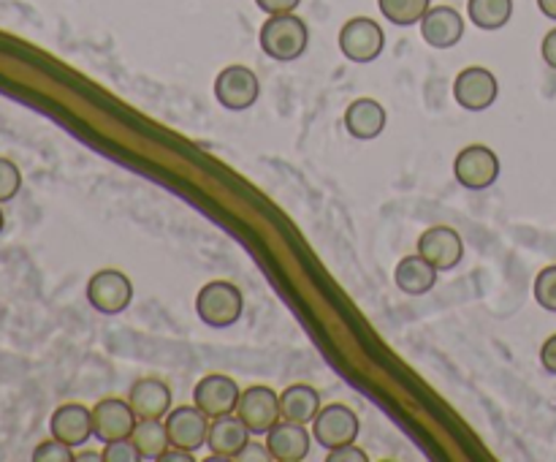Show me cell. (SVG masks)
I'll return each mask as SVG.
<instances>
[{"label":"cell","instance_id":"obj_1","mask_svg":"<svg viewBox=\"0 0 556 462\" xmlns=\"http://www.w3.org/2000/svg\"><path fill=\"white\" fill-rule=\"evenodd\" d=\"M258 43L266 58L277 60V63H291V60L302 58L307 52V22L299 14H271L261 25Z\"/></svg>","mask_w":556,"mask_h":462},{"label":"cell","instance_id":"obj_2","mask_svg":"<svg viewBox=\"0 0 556 462\" xmlns=\"http://www.w3.org/2000/svg\"><path fill=\"white\" fill-rule=\"evenodd\" d=\"M244 297L233 283L228 280H212L195 297V313L206 326L215 329H226V326L237 324L242 319Z\"/></svg>","mask_w":556,"mask_h":462},{"label":"cell","instance_id":"obj_3","mask_svg":"<svg viewBox=\"0 0 556 462\" xmlns=\"http://www.w3.org/2000/svg\"><path fill=\"white\" fill-rule=\"evenodd\" d=\"M454 177L467 190H486L500 177V158L486 145H467L454 161Z\"/></svg>","mask_w":556,"mask_h":462},{"label":"cell","instance_id":"obj_4","mask_svg":"<svg viewBox=\"0 0 556 462\" xmlns=\"http://www.w3.org/2000/svg\"><path fill=\"white\" fill-rule=\"evenodd\" d=\"M358 433H362V424H358L356 411L351 405H342V402H331L318 411V416L313 419V435L324 449H340V446L356 444Z\"/></svg>","mask_w":556,"mask_h":462},{"label":"cell","instance_id":"obj_5","mask_svg":"<svg viewBox=\"0 0 556 462\" xmlns=\"http://www.w3.org/2000/svg\"><path fill=\"white\" fill-rule=\"evenodd\" d=\"M386 33L369 16H353L340 30V49L351 63H372L383 54Z\"/></svg>","mask_w":556,"mask_h":462},{"label":"cell","instance_id":"obj_6","mask_svg":"<svg viewBox=\"0 0 556 462\" xmlns=\"http://www.w3.org/2000/svg\"><path fill=\"white\" fill-rule=\"evenodd\" d=\"M87 302L103 315H117L134 302V283L119 270H101L87 283Z\"/></svg>","mask_w":556,"mask_h":462},{"label":"cell","instance_id":"obj_7","mask_svg":"<svg viewBox=\"0 0 556 462\" xmlns=\"http://www.w3.org/2000/svg\"><path fill=\"white\" fill-rule=\"evenodd\" d=\"M261 96V82L248 65H228L215 79V98L231 112H244Z\"/></svg>","mask_w":556,"mask_h":462},{"label":"cell","instance_id":"obj_8","mask_svg":"<svg viewBox=\"0 0 556 462\" xmlns=\"http://www.w3.org/2000/svg\"><path fill=\"white\" fill-rule=\"evenodd\" d=\"M500 96V82L483 65H470L454 79V98L467 112H486Z\"/></svg>","mask_w":556,"mask_h":462},{"label":"cell","instance_id":"obj_9","mask_svg":"<svg viewBox=\"0 0 556 462\" xmlns=\"http://www.w3.org/2000/svg\"><path fill=\"white\" fill-rule=\"evenodd\" d=\"M237 416L253 435H266L280 422V395L269 386H250L239 397Z\"/></svg>","mask_w":556,"mask_h":462},{"label":"cell","instance_id":"obj_10","mask_svg":"<svg viewBox=\"0 0 556 462\" xmlns=\"http://www.w3.org/2000/svg\"><path fill=\"white\" fill-rule=\"evenodd\" d=\"M239 397H242V389H239L237 380H233L231 375H223V373L204 375V378L195 384V391H193V402L210 419H220V416H231V413H237Z\"/></svg>","mask_w":556,"mask_h":462},{"label":"cell","instance_id":"obj_11","mask_svg":"<svg viewBox=\"0 0 556 462\" xmlns=\"http://www.w3.org/2000/svg\"><path fill=\"white\" fill-rule=\"evenodd\" d=\"M166 433L172 446L185 451H195L206 444L210 435V416L199 405H177L166 413Z\"/></svg>","mask_w":556,"mask_h":462},{"label":"cell","instance_id":"obj_12","mask_svg":"<svg viewBox=\"0 0 556 462\" xmlns=\"http://www.w3.org/2000/svg\"><path fill=\"white\" fill-rule=\"evenodd\" d=\"M136 422H139V416L134 413L130 402L119 400V397H106V400L92 408V435L101 444L130 438Z\"/></svg>","mask_w":556,"mask_h":462},{"label":"cell","instance_id":"obj_13","mask_svg":"<svg viewBox=\"0 0 556 462\" xmlns=\"http://www.w3.org/2000/svg\"><path fill=\"white\" fill-rule=\"evenodd\" d=\"M418 253L440 272L454 270L465 259V239L451 226H432L418 237Z\"/></svg>","mask_w":556,"mask_h":462},{"label":"cell","instance_id":"obj_14","mask_svg":"<svg viewBox=\"0 0 556 462\" xmlns=\"http://www.w3.org/2000/svg\"><path fill=\"white\" fill-rule=\"evenodd\" d=\"M49 433L71 449H79L92 438V411L81 402H65V405L54 408L52 419H49Z\"/></svg>","mask_w":556,"mask_h":462},{"label":"cell","instance_id":"obj_15","mask_svg":"<svg viewBox=\"0 0 556 462\" xmlns=\"http://www.w3.org/2000/svg\"><path fill=\"white\" fill-rule=\"evenodd\" d=\"M418 25H421L424 41L434 49L456 47L465 36V20L454 5H432Z\"/></svg>","mask_w":556,"mask_h":462},{"label":"cell","instance_id":"obj_16","mask_svg":"<svg viewBox=\"0 0 556 462\" xmlns=\"http://www.w3.org/2000/svg\"><path fill=\"white\" fill-rule=\"evenodd\" d=\"M266 449L275 462H302L309 454V433L307 424H293L280 419L275 427L266 433Z\"/></svg>","mask_w":556,"mask_h":462},{"label":"cell","instance_id":"obj_17","mask_svg":"<svg viewBox=\"0 0 556 462\" xmlns=\"http://www.w3.org/2000/svg\"><path fill=\"white\" fill-rule=\"evenodd\" d=\"M250 429L239 416H220L210 422V435H206V446H210L215 460H237L239 451L250 444Z\"/></svg>","mask_w":556,"mask_h":462},{"label":"cell","instance_id":"obj_18","mask_svg":"<svg viewBox=\"0 0 556 462\" xmlns=\"http://www.w3.org/2000/svg\"><path fill=\"white\" fill-rule=\"evenodd\" d=\"M389 114H386L383 103L375 98H358L345 109V128L353 139L372 141L386 130Z\"/></svg>","mask_w":556,"mask_h":462},{"label":"cell","instance_id":"obj_19","mask_svg":"<svg viewBox=\"0 0 556 462\" xmlns=\"http://www.w3.org/2000/svg\"><path fill=\"white\" fill-rule=\"evenodd\" d=\"M128 402L139 419H166L172 411V389L157 378H141L130 386Z\"/></svg>","mask_w":556,"mask_h":462},{"label":"cell","instance_id":"obj_20","mask_svg":"<svg viewBox=\"0 0 556 462\" xmlns=\"http://www.w3.org/2000/svg\"><path fill=\"white\" fill-rule=\"evenodd\" d=\"M438 266L429 264L421 253L405 255V259L396 264L394 280L400 286L402 294H410V297H421V294L432 291L438 286Z\"/></svg>","mask_w":556,"mask_h":462},{"label":"cell","instance_id":"obj_21","mask_svg":"<svg viewBox=\"0 0 556 462\" xmlns=\"http://www.w3.org/2000/svg\"><path fill=\"white\" fill-rule=\"evenodd\" d=\"M320 395L309 384H291L280 395V419L293 424H313L320 411Z\"/></svg>","mask_w":556,"mask_h":462},{"label":"cell","instance_id":"obj_22","mask_svg":"<svg viewBox=\"0 0 556 462\" xmlns=\"http://www.w3.org/2000/svg\"><path fill=\"white\" fill-rule=\"evenodd\" d=\"M130 440H134L136 451L144 462H155L166 454V449L172 446L166 433V424L161 419H139L130 433Z\"/></svg>","mask_w":556,"mask_h":462},{"label":"cell","instance_id":"obj_23","mask_svg":"<svg viewBox=\"0 0 556 462\" xmlns=\"http://www.w3.org/2000/svg\"><path fill=\"white\" fill-rule=\"evenodd\" d=\"M467 16L481 30H500L514 16V0H467Z\"/></svg>","mask_w":556,"mask_h":462},{"label":"cell","instance_id":"obj_24","mask_svg":"<svg viewBox=\"0 0 556 462\" xmlns=\"http://www.w3.org/2000/svg\"><path fill=\"white\" fill-rule=\"evenodd\" d=\"M380 14L396 27H410L418 25L424 20L429 9H432V0H378Z\"/></svg>","mask_w":556,"mask_h":462},{"label":"cell","instance_id":"obj_25","mask_svg":"<svg viewBox=\"0 0 556 462\" xmlns=\"http://www.w3.org/2000/svg\"><path fill=\"white\" fill-rule=\"evenodd\" d=\"M22 188V172L14 161L9 158H0V204L16 199Z\"/></svg>","mask_w":556,"mask_h":462},{"label":"cell","instance_id":"obj_26","mask_svg":"<svg viewBox=\"0 0 556 462\" xmlns=\"http://www.w3.org/2000/svg\"><path fill=\"white\" fill-rule=\"evenodd\" d=\"M76 454L71 446H65L63 440L58 438H49V440H41V444L36 446V451H33V462H74Z\"/></svg>","mask_w":556,"mask_h":462},{"label":"cell","instance_id":"obj_27","mask_svg":"<svg viewBox=\"0 0 556 462\" xmlns=\"http://www.w3.org/2000/svg\"><path fill=\"white\" fill-rule=\"evenodd\" d=\"M535 299L543 310L556 313V264L541 270V275L535 277Z\"/></svg>","mask_w":556,"mask_h":462},{"label":"cell","instance_id":"obj_28","mask_svg":"<svg viewBox=\"0 0 556 462\" xmlns=\"http://www.w3.org/2000/svg\"><path fill=\"white\" fill-rule=\"evenodd\" d=\"M103 462H141L139 451H136L134 440L123 438V440H112V444H103Z\"/></svg>","mask_w":556,"mask_h":462},{"label":"cell","instance_id":"obj_29","mask_svg":"<svg viewBox=\"0 0 556 462\" xmlns=\"http://www.w3.org/2000/svg\"><path fill=\"white\" fill-rule=\"evenodd\" d=\"M329 462H367V451L358 449L356 444H348V446H340V449H331L329 457H326Z\"/></svg>","mask_w":556,"mask_h":462},{"label":"cell","instance_id":"obj_30","mask_svg":"<svg viewBox=\"0 0 556 462\" xmlns=\"http://www.w3.org/2000/svg\"><path fill=\"white\" fill-rule=\"evenodd\" d=\"M255 5H258L264 14H293V11L302 5V0H255Z\"/></svg>","mask_w":556,"mask_h":462},{"label":"cell","instance_id":"obj_31","mask_svg":"<svg viewBox=\"0 0 556 462\" xmlns=\"http://www.w3.org/2000/svg\"><path fill=\"white\" fill-rule=\"evenodd\" d=\"M237 460L239 462H264V460H271V454H269V449H266V444H253V440H250V444L239 451Z\"/></svg>","mask_w":556,"mask_h":462},{"label":"cell","instance_id":"obj_32","mask_svg":"<svg viewBox=\"0 0 556 462\" xmlns=\"http://www.w3.org/2000/svg\"><path fill=\"white\" fill-rule=\"evenodd\" d=\"M541 362H543V367L548 370V373L556 375V335H552L546 342H543Z\"/></svg>","mask_w":556,"mask_h":462},{"label":"cell","instance_id":"obj_33","mask_svg":"<svg viewBox=\"0 0 556 462\" xmlns=\"http://www.w3.org/2000/svg\"><path fill=\"white\" fill-rule=\"evenodd\" d=\"M541 54H543V60H546V65H552V68L556 71V27L554 30H548L546 38H543Z\"/></svg>","mask_w":556,"mask_h":462},{"label":"cell","instance_id":"obj_34","mask_svg":"<svg viewBox=\"0 0 556 462\" xmlns=\"http://www.w3.org/2000/svg\"><path fill=\"white\" fill-rule=\"evenodd\" d=\"M538 9H541V14H546L548 20L556 22V0H538Z\"/></svg>","mask_w":556,"mask_h":462},{"label":"cell","instance_id":"obj_35","mask_svg":"<svg viewBox=\"0 0 556 462\" xmlns=\"http://www.w3.org/2000/svg\"><path fill=\"white\" fill-rule=\"evenodd\" d=\"M92 462V460H103V454H92V451H81V454H76V462Z\"/></svg>","mask_w":556,"mask_h":462},{"label":"cell","instance_id":"obj_36","mask_svg":"<svg viewBox=\"0 0 556 462\" xmlns=\"http://www.w3.org/2000/svg\"><path fill=\"white\" fill-rule=\"evenodd\" d=\"M3 226H5V215H3V210H0V232H3Z\"/></svg>","mask_w":556,"mask_h":462}]
</instances>
